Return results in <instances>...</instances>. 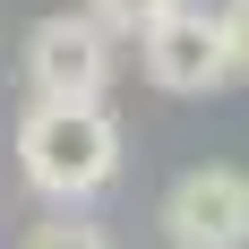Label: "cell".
Returning <instances> with one entry per match:
<instances>
[{"label":"cell","mask_w":249,"mask_h":249,"mask_svg":"<svg viewBox=\"0 0 249 249\" xmlns=\"http://www.w3.org/2000/svg\"><path fill=\"white\" fill-rule=\"evenodd\" d=\"M138 60H146V77L163 86V95L198 103V95H224L232 77V43H224V18L206 9V0H180L172 18L146 26V43H138Z\"/></svg>","instance_id":"3957f363"},{"label":"cell","mask_w":249,"mask_h":249,"mask_svg":"<svg viewBox=\"0 0 249 249\" xmlns=\"http://www.w3.org/2000/svg\"><path fill=\"white\" fill-rule=\"evenodd\" d=\"M215 18H224V43H232V69L249 77V0H215Z\"/></svg>","instance_id":"52a82bcc"},{"label":"cell","mask_w":249,"mask_h":249,"mask_svg":"<svg viewBox=\"0 0 249 249\" xmlns=\"http://www.w3.org/2000/svg\"><path fill=\"white\" fill-rule=\"evenodd\" d=\"M18 180L35 189L43 206H95L112 180H121V121L112 103H52V95H26L18 112Z\"/></svg>","instance_id":"6da1fadb"},{"label":"cell","mask_w":249,"mask_h":249,"mask_svg":"<svg viewBox=\"0 0 249 249\" xmlns=\"http://www.w3.org/2000/svg\"><path fill=\"white\" fill-rule=\"evenodd\" d=\"M180 0H86V18L112 35V43H146V26L155 18H172Z\"/></svg>","instance_id":"8992f818"},{"label":"cell","mask_w":249,"mask_h":249,"mask_svg":"<svg viewBox=\"0 0 249 249\" xmlns=\"http://www.w3.org/2000/svg\"><path fill=\"white\" fill-rule=\"evenodd\" d=\"M112 60H121V43H112L86 9H52V18H35V35H26L18 77H26V95H52V103H103Z\"/></svg>","instance_id":"7a4b0ae2"},{"label":"cell","mask_w":249,"mask_h":249,"mask_svg":"<svg viewBox=\"0 0 249 249\" xmlns=\"http://www.w3.org/2000/svg\"><path fill=\"white\" fill-rule=\"evenodd\" d=\"M18 249H121V241H112L103 224H86L77 206H52L43 224H26V241H18Z\"/></svg>","instance_id":"5b68a950"},{"label":"cell","mask_w":249,"mask_h":249,"mask_svg":"<svg viewBox=\"0 0 249 249\" xmlns=\"http://www.w3.org/2000/svg\"><path fill=\"white\" fill-rule=\"evenodd\" d=\"M155 224L172 249H249V172L241 163H189L163 189Z\"/></svg>","instance_id":"277c9868"}]
</instances>
